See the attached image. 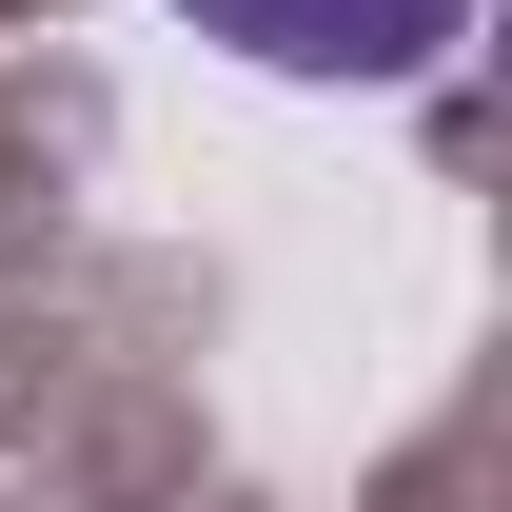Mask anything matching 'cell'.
<instances>
[{
  "mask_svg": "<svg viewBox=\"0 0 512 512\" xmlns=\"http://www.w3.org/2000/svg\"><path fill=\"white\" fill-rule=\"evenodd\" d=\"M197 40H237L256 79H434L473 0H178Z\"/></svg>",
  "mask_w": 512,
  "mask_h": 512,
  "instance_id": "1",
  "label": "cell"
}]
</instances>
